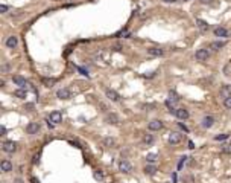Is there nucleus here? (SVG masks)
<instances>
[{"mask_svg":"<svg viewBox=\"0 0 231 183\" xmlns=\"http://www.w3.org/2000/svg\"><path fill=\"white\" fill-rule=\"evenodd\" d=\"M169 99L173 101V102H178V101H179V96H178V93H176L175 90H170V92H169Z\"/></svg>","mask_w":231,"mask_h":183,"instance_id":"25","label":"nucleus"},{"mask_svg":"<svg viewBox=\"0 0 231 183\" xmlns=\"http://www.w3.org/2000/svg\"><path fill=\"white\" fill-rule=\"evenodd\" d=\"M2 148H3V151L5 153H14L15 150H17V144L14 142V141H5L3 142V145H2Z\"/></svg>","mask_w":231,"mask_h":183,"instance_id":"2","label":"nucleus"},{"mask_svg":"<svg viewBox=\"0 0 231 183\" xmlns=\"http://www.w3.org/2000/svg\"><path fill=\"white\" fill-rule=\"evenodd\" d=\"M40 131V124L38 122H31V124H28V127H26V133L28 134H37Z\"/></svg>","mask_w":231,"mask_h":183,"instance_id":"9","label":"nucleus"},{"mask_svg":"<svg viewBox=\"0 0 231 183\" xmlns=\"http://www.w3.org/2000/svg\"><path fill=\"white\" fill-rule=\"evenodd\" d=\"M208 57H210V52L207 51V49H199V51H196V54H195V58L199 60V61L208 60Z\"/></svg>","mask_w":231,"mask_h":183,"instance_id":"6","label":"nucleus"},{"mask_svg":"<svg viewBox=\"0 0 231 183\" xmlns=\"http://www.w3.org/2000/svg\"><path fill=\"white\" fill-rule=\"evenodd\" d=\"M225 139H228V134H219L214 137V141H225Z\"/></svg>","mask_w":231,"mask_h":183,"instance_id":"31","label":"nucleus"},{"mask_svg":"<svg viewBox=\"0 0 231 183\" xmlns=\"http://www.w3.org/2000/svg\"><path fill=\"white\" fill-rule=\"evenodd\" d=\"M146 160H148V163H155L157 160H158V154H155V153H149V154L146 156Z\"/></svg>","mask_w":231,"mask_h":183,"instance_id":"23","label":"nucleus"},{"mask_svg":"<svg viewBox=\"0 0 231 183\" xmlns=\"http://www.w3.org/2000/svg\"><path fill=\"white\" fill-rule=\"evenodd\" d=\"M38 160H40V154H35V156H34V160H32L34 165H37V163H38Z\"/></svg>","mask_w":231,"mask_h":183,"instance_id":"33","label":"nucleus"},{"mask_svg":"<svg viewBox=\"0 0 231 183\" xmlns=\"http://www.w3.org/2000/svg\"><path fill=\"white\" fill-rule=\"evenodd\" d=\"M31 181H32V183H40V180L35 178V177H31Z\"/></svg>","mask_w":231,"mask_h":183,"instance_id":"39","label":"nucleus"},{"mask_svg":"<svg viewBox=\"0 0 231 183\" xmlns=\"http://www.w3.org/2000/svg\"><path fill=\"white\" fill-rule=\"evenodd\" d=\"M78 70L82 73V75H85V76H88V73H87V70H85V69H82V67H78Z\"/></svg>","mask_w":231,"mask_h":183,"instance_id":"35","label":"nucleus"},{"mask_svg":"<svg viewBox=\"0 0 231 183\" xmlns=\"http://www.w3.org/2000/svg\"><path fill=\"white\" fill-rule=\"evenodd\" d=\"M17 44H18V38H17L15 35L8 37V40H6V48H9V49H15V48H17Z\"/></svg>","mask_w":231,"mask_h":183,"instance_id":"12","label":"nucleus"},{"mask_svg":"<svg viewBox=\"0 0 231 183\" xmlns=\"http://www.w3.org/2000/svg\"><path fill=\"white\" fill-rule=\"evenodd\" d=\"M196 25H198V28H199L201 32H207V31H208V28H210L208 23L204 21V20H201V18H196Z\"/></svg>","mask_w":231,"mask_h":183,"instance_id":"15","label":"nucleus"},{"mask_svg":"<svg viewBox=\"0 0 231 183\" xmlns=\"http://www.w3.org/2000/svg\"><path fill=\"white\" fill-rule=\"evenodd\" d=\"M189 148H195V145H193V142H192V141L189 142Z\"/></svg>","mask_w":231,"mask_h":183,"instance_id":"43","label":"nucleus"},{"mask_svg":"<svg viewBox=\"0 0 231 183\" xmlns=\"http://www.w3.org/2000/svg\"><path fill=\"white\" fill-rule=\"evenodd\" d=\"M181 141H182V134H179V133H170V136H169V144L176 145Z\"/></svg>","mask_w":231,"mask_h":183,"instance_id":"10","label":"nucleus"},{"mask_svg":"<svg viewBox=\"0 0 231 183\" xmlns=\"http://www.w3.org/2000/svg\"><path fill=\"white\" fill-rule=\"evenodd\" d=\"M220 96H224V98L231 96V85H225V87H222V90H220Z\"/></svg>","mask_w":231,"mask_h":183,"instance_id":"22","label":"nucleus"},{"mask_svg":"<svg viewBox=\"0 0 231 183\" xmlns=\"http://www.w3.org/2000/svg\"><path fill=\"white\" fill-rule=\"evenodd\" d=\"M186 160H187V157H186V156H184V157H181V162H179V165H178V168H181V166L184 165V162H186Z\"/></svg>","mask_w":231,"mask_h":183,"instance_id":"34","label":"nucleus"},{"mask_svg":"<svg viewBox=\"0 0 231 183\" xmlns=\"http://www.w3.org/2000/svg\"><path fill=\"white\" fill-rule=\"evenodd\" d=\"M148 128H149L151 131H158V130L163 128V122H161L160 119H154V121H151V122H149Z\"/></svg>","mask_w":231,"mask_h":183,"instance_id":"8","label":"nucleus"},{"mask_svg":"<svg viewBox=\"0 0 231 183\" xmlns=\"http://www.w3.org/2000/svg\"><path fill=\"white\" fill-rule=\"evenodd\" d=\"M119 169H120L122 172L128 174V172H131L132 166H131V163H129V162H126V160H122V162L119 163Z\"/></svg>","mask_w":231,"mask_h":183,"instance_id":"14","label":"nucleus"},{"mask_svg":"<svg viewBox=\"0 0 231 183\" xmlns=\"http://www.w3.org/2000/svg\"><path fill=\"white\" fill-rule=\"evenodd\" d=\"M41 82H43L46 87H53L55 79H53V78H43V79H41Z\"/></svg>","mask_w":231,"mask_h":183,"instance_id":"24","label":"nucleus"},{"mask_svg":"<svg viewBox=\"0 0 231 183\" xmlns=\"http://www.w3.org/2000/svg\"><path fill=\"white\" fill-rule=\"evenodd\" d=\"M184 2H187V0H184Z\"/></svg>","mask_w":231,"mask_h":183,"instance_id":"45","label":"nucleus"},{"mask_svg":"<svg viewBox=\"0 0 231 183\" xmlns=\"http://www.w3.org/2000/svg\"><path fill=\"white\" fill-rule=\"evenodd\" d=\"M143 142L148 144V145L152 144V142H154V136H152V134H145V136H143Z\"/></svg>","mask_w":231,"mask_h":183,"instance_id":"27","label":"nucleus"},{"mask_svg":"<svg viewBox=\"0 0 231 183\" xmlns=\"http://www.w3.org/2000/svg\"><path fill=\"white\" fill-rule=\"evenodd\" d=\"M105 95H106L108 99H111V101H114V102L120 101V95H119L116 90H112V88H105Z\"/></svg>","mask_w":231,"mask_h":183,"instance_id":"4","label":"nucleus"},{"mask_svg":"<svg viewBox=\"0 0 231 183\" xmlns=\"http://www.w3.org/2000/svg\"><path fill=\"white\" fill-rule=\"evenodd\" d=\"M225 41H213L212 44H210V49H213V51H219V49H222V48H225Z\"/></svg>","mask_w":231,"mask_h":183,"instance_id":"18","label":"nucleus"},{"mask_svg":"<svg viewBox=\"0 0 231 183\" xmlns=\"http://www.w3.org/2000/svg\"><path fill=\"white\" fill-rule=\"evenodd\" d=\"M178 127H179V128H181V130H184V131H186V133H189V128H187V127H186V125H184V124H182V122H178Z\"/></svg>","mask_w":231,"mask_h":183,"instance_id":"32","label":"nucleus"},{"mask_svg":"<svg viewBox=\"0 0 231 183\" xmlns=\"http://www.w3.org/2000/svg\"><path fill=\"white\" fill-rule=\"evenodd\" d=\"M8 9H9V8H8L6 5H2V6H0V12H6Z\"/></svg>","mask_w":231,"mask_h":183,"instance_id":"36","label":"nucleus"},{"mask_svg":"<svg viewBox=\"0 0 231 183\" xmlns=\"http://www.w3.org/2000/svg\"><path fill=\"white\" fill-rule=\"evenodd\" d=\"M14 183H23V180H21V178H15Z\"/></svg>","mask_w":231,"mask_h":183,"instance_id":"42","label":"nucleus"},{"mask_svg":"<svg viewBox=\"0 0 231 183\" xmlns=\"http://www.w3.org/2000/svg\"><path fill=\"white\" fill-rule=\"evenodd\" d=\"M175 116L178 119H181V121H186L190 114H189V110H186V108H176L175 110Z\"/></svg>","mask_w":231,"mask_h":183,"instance_id":"7","label":"nucleus"},{"mask_svg":"<svg viewBox=\"0 0 231 183\" xmlns=\"http://www.w3.org/2000/svg\"><path fill=\"white\" fill-rule=\"evenodd\" d=\"M0 133H2V136H5L6 134V128L5 127H0Z\"/></svg>","mask_w":231,"mask_h":183,"instance_id":"38","label":"nucleus"},{"mask_svg":"<svg viewBox=\"0 0 231 183\" xmlns=\"http://www.w3.org/2000/svg\"><path fill=\"white\" fill-rule=\"evenodd\" d=\"M26 108H29V110H32V108H34V104H26Z\"/></svg>","mask_w":231,"mask_h":183,"instance_id":"40","label":"nucleus"},{"mask_svg":"<svg viewBox=\"0 0 231 183\" xmlns=\"http://www.w3.org/2000/svg\"><path fill=\"white\" fill-rule=\"evenodd\" d=\"M56 96L59 99H70V98H73V93H72L70 88H59L56 92Z\"/></svg>","mask_w":231,"mask_h":183,"instance_id":"1","label":"nucleus"},{"mask_svg":"<svg viewBox=\"0 0 231 183\" xmlns=\"http://www.w3.org/2000/svg\"><path fill=\"white\" fill-rule=\"evenodd\" d=\"M222 153H224V154H231V145H225V147L222 148Z\"/></svg>","mask_w":231,"mask_h":183,"instance_id":"30","label":"nucleus"},{"mask_svg":"<svg viewBox=\"0 0 231 183\" xmlns=\"http://www.w3.org/2000/svg\"><path fill=\"white\" fill-rule=\"evenodd\" d=\"M214 35L216 37H230V32L225 28H216L214 29Z\"/></svg>","mask_w":231,"mask_h":183,"instance_id":"19","label":"nucleus"},{"mask_svg":"<svg viewBox=\"0 0 231 183\" xmlns=\"http://www.w3.org/2000/svg\"><path fill=\"white\" fill-rule=\"evenodd\" d=\"M49 121H50L52 124H59V122H62V113L58 111V110L52 111L50 116H49Z\"/></svg>","mask_w":231,"mask_h":183,"instance_id":"5","label":"nucleus"},{"mask_svg":"<svg viewBox=\"0 0 231 183\" xmlns=\"http://www.w3.org/2000/svg\"><path fill=\"white\" fill-rule=\"evenodd\" d=\"M164 54V51L163 49H158V48H151V49H148V55H151V57H161Z\"/></svg>","mask_w":231,"mask_h":183,"instance_id":"17","label":"nucleus"},{"mask_svg":"<svg viewBox=\"0 0 231 183\" xmlns=\"http://www.w3.org/2000/svg\"><path fill=\"white\" fill-rule=\"evenodd\" d=\"M0 168H2L3 172H9V171L12 169V163L9 162V160H3L2 165H0Z\"/></svg>","mask_w":231,"mask_h":183,"instance_id":"20","label":"nucleus"},{"mask_svg":"<svg viewBox=\"0 0 231 183\" xmlns=\"http://www.w3.org/2000/svg\"><path fill=\"white\" fill-rule=\"evenodd\" d=\"M102 144H104L105 148H114L116 147V139H112V137H104Z\"/></svg>","mask_w":231,"mask_h":183,"instance_id":"16","label":"nucleus"},{"mask_svg":"<svg viewBox=\"0 0 231 183\" xmlns=\"http://www.w3.org/2000/svg\"><path fill=\"white\" fill-rule=\"evenodd\" d=\"M106 122L116 125V124H119V122H120V118H119L116 113H108V114H106Z\"/></svg>","mask_w":231,"mask_h":183,"instance_id":"13","label":"nucleus"},{"mask_svg":"<svg viewBox=\"0 0 231 183\" xmlns=\"http://www.w3.org/2000/svg\"><path fill=\"white\" fill-rule=\"evenodd\" d=\"M14 95H15L17 98H20V99H25V98L28 96V92H26L25 88H18V90L14 92Z\"/></svg>","mask_w":231,"mask_h":183,"instance_id":"21","label":"nucleus"},{"mask_svg":"<svg viewBox=\"0 0 231 183\" xmlns=\"http://www.w3.org/2000/svg\"><path fill=\"white\" fill-rule=\"evenodd\" d=\"M145 172H146V174H149V175H154V174L157 172V168H155L154 165H146Z\"/></svg>","mask_w":231,"mask_h":183,"instance_id":"26","label":"nucleus"},{"mask_svg":"<svg viewBox=\"0 0 231 183\" xmlns=\"http://www.w3.org/2000/svg\"><path fill=\"white\" fill-rule=\"evenodd\" d=\"M201 124H202L204 128H212L213 124H214V118H213V116H204Z\"/></svg>","mask_w":231,"mask_h":183,"instance_id":"11","label":"nucleus"},{"mask_svg":"<svg viewBox=\"0 0 231 183\" xmlns=\"http://www.w3.org/2000/svg\"><path fill=\"white\" fill-rule=\"evenodd\" d=\"M93 175H94V178H96V180H102V178H104L102 171H94V174H93Z\"/></svg>","mask_w":231,"mask_h":183,"instance_id":"28","label":"nucleus"},{"mask_svg":"<svg viewBox=\"0 0 231 183\" xmlns=\"http://www.w3.org/2000/svg\"><path fill=\"white\" fill-rule=\"evenodd\" d=\"M12 82L15 84V85H18L20 88H26L29 84L26 82V79L25 78H23V76H20V75H14L12 76Z\"/></svg>","mask_w":231,"mask_h":183,"instance_id":"3","label":"nucleus"},{"mask_svg":"<svg viewBox=\"0 0 231 183\" xmlns=\"http://www.w3.org/2000/svg\"><path fill=\"white\" fill-rule=\"evenodd\" d=\"M155 107V104H145L143 105V108H154Z\"/></svg>","mask_w":231,"mask_h":183,"instance_id":"37","label":"nucleus"},{"mask_svg":"<svg viewBox=\"0 0 231 183\" xmlns=\"http://www.w3.org/2000/svg\"><path fill=\"white\" fill-rule=\"evenodd\" d=\"M224 105H225L226 108H231V96H228V98L224 99Z\"/></svg>","mask_w":231,"mask_h":183,"instance_id":"29","label":"nucleus"},{"mask_svg":"<svg viewBox=\"0 0 231 183\" xmlns=\"http://www.w3.org/2000/svg\"><path fill=\"white\" fill-rule=\"evenodd\" d=\"M212 0H201V3H210Z\"/></svg>","mask_w":231,"mask_h":183,"instance_id":"44","label":"nucleus"},{"mask_svg":"<svg viewBox=\"0 0 231 183\" xmlns=\"http://www.w3.org/2000/svg\"><path fill=\"white\" fill-rule=\"evenodd\" d=\"M163 2H166V3H175L176 0H163Z\"/></svg>","mask_w":231,"mask_h":183,"instance_id":"41","label":"nucleus"}]
</instances>
